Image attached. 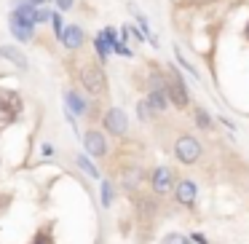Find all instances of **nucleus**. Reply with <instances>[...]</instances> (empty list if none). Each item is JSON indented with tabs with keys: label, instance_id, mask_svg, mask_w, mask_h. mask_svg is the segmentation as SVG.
I'll list each match as a JSON object with an SVG mask.
<instances>
[{
	"label": "nucleus",
	"instance_id": "f257e3e1",
	"mask_svg": "<svg viewBox=\"0 0 249 244\" xmlns=\"http://www.w3.org/2000/svg\"><path fill=\"white\" fill-rule=\"evenodd\" d=\"M81 83L89 94H94V97H102V94L107 92V78H105V70L97 62L81 65Z\"/></svg>",
	"mask_w": 249,
	"mask_h": 244
},
{
	"label": "nucleus",
	"instance_id": "f03ea898",
	"mask_svg": "<svg viewBox=\"0 0 249 244\" xmlns=\"http://www.w3.org/2000/svg\"><path fill=\"white\" fill-rule=\"evenodd\" d=\"M172 70H169V83H166V94H169V102L174 105L177 110H185L190 105V92L188 86H185L182 75H179V70L174 65H169Z\"/></svg>",
	"mask_w": 249,
	"mask_h": 244
},
{
	"label": "nucleus",
	"instance_id": "7ed1b4c3",
	"mask_svg": "<svg viewBox=\"0 0 249 244\" xmlns=\"http://www.w3.org/2000/svg\"><path fill=\"white\" fill-rule=\"evenodd\" d=\"M201 153H204V145H201L193 134H182L174 142V158H177L179 164H188L190 167V164H196L201 158Z\"/></svg>",
	"mask_w": 249,
	"mask_h": 244
},
{
	"label": "nucleus",
	"instance_id": "20e7f679",
	"mask_svg": "<svg viewBox=\"0 0 249 244\" xmlns=\"http://www.w3.org/2000/svg\"><path fill=\"white\" fill-rule=\"evenodd\" d=\"M19 110H22V99L11 92L0 94V126H8L11 121H17Z\"/></svg>",
	"mask_w": 249,
	"mask_h": 244
},
{
	"label": "nucleus",
	"instance_id": "39448f33",
	"mask_svg": "<svg viewBox=\"0 0 249 244\" xmlns=\"http://www.w3.org/2000/svg\"><path fill=\"white\" fill-rule=\"evenodd\" d=\"M105 129L110 131V134H115V137H124L126 131H129V115H126V110H121V108H110L107 113H105Z\"/></svg>",
	"mask_w": 249,
	"mask_h": 244
},
{
	"label": "nucleus",
	"instance_id": "423d86ee",
	"mask_svg": "<svg viewBox=\"0 0 249 244\" xmlns=\"http://www.w3.org/2000/svg\"><path fill=\"white\" fill-rule=\"evenodd\" d=\"M150 183H153V190L156 193H169L174 188V174L169 167H156L150 172Z\"/></svg>",
	"mask_w": 249,
	"mask_h": 244
},
{
	"label": "nucleus",
	"instance_id": "0eeeda50",
	"mask_svg": "<svg viewBox=\"0 0 249 244\" xmlns=\"http://www.w3.org/2000/svg\"><path fill=\"white\" fill-rule=\"evenodd\" d=\"M196 196H198V185H196L193 180H179V183L174 185V199L182 206H193Z\"/></svg>",
	"mask_w": 249,
	"mask_h": 244
},
{
	"label": "nucleus",
	"instance_id": "6e6552de",
	"mask_svg": "<svg viewBox=\"0 0 249 244\" xmlns=\"http://www.w3.org/2000/svg\"><path fill=\"white\" fill-rule=\"evenodd\" d=\"M83 145H86V153H91L94 158L107 156V140H105L102 131H97V129L86 131V137H83Z\"/></svg>",
	"mask_w": 249,
	"mask_h": 244
},
{
	"label": "nucleus",
	"instance_id": "1a4fd4ad",
	"mask_svg": "<svg viewBox=\"0 0 249 244\" xmlns=\"http://www.w3.org/2000/svg\"><path fill=\"white\" fill-rule=\"evenodd\" d=\"M147 105H150L153 108V113H166V108L172 102H169V94H166V89H150V92H147Z\"/></svg>",
	"mask_w": 249,
	"mask_h": 244
},
{
	"label": "nucleus",
	"instance_id": "9d476101",
	"mask_svg": "<svg viewBox=\"0 0 249 244\" xmlns=\"http://www.w3.org/2000/svg\"><path fill=\"white\" fill-rule=\"evenodd\" d=\"M62 43H65L67 49H81V43H83V30L78 27V24H67V27H65V35H62Z\"/></svg>",
	"mask_w": 249,
	"mask_h": 244
},
{
	"label": "nucleus",
	"instance_id": "9b49d317",
	"mask_svg": "<svg viewBox=\"0 0 249 244\" xmlns=\"http://www.w3.org/2000/svg\"><path fill=\"white\" fill-rule=\"evenodd\" d=\"M65 102H67V108H70L72 115H86V99H83L78 92H67Z\"/></svg>",
	"mask_w": 249,
	"mask_h": 244
},
{
	"label": "nucleus",
	"instance_id": "f8f14e48",
	"mask_svg": "<svg viewBox=\"0 0 249 244\" xmlns=\"http://www.w3.org/2000/svg\"><path fill=\"white\" fill-rule=\"evenodd\" d=\"M0 56H6V59H11L14 65H19L22 70H27V56H24L22 51L11 49V46H0Z\"/></svg>",
	"mask_w": 249,
	"mask_h": 244
},
{
	"label": "nucleus",
	"instance_id": "ddd939ff",
	"mask_svg": "<svg viewBox=\"0 0 249 244\" xmlns=\"http://www.w3.org/2000/svg\"><path fill=\"white\" fill-rule=\"evenodd\" d=\"M193 121H196V126H198L201 131H212V126H214L212 115L206 113L204 108H196V110H193Z\"/></svg>",
	"mask_w": 249,
	"mask_h": 244
},
{
	"label": "nucleus",
	"instance_id": "4468645a",
	"mask_svg": "<svg viewBox=\"0 0 249 244\" xmlns=\"http://www.w3.org/2000/svg\"><path fill=\"white\" fill-rule=\"evenodd\" d=\"M94 49H97V54H99V59H102V62L107 59L110 54H113V49H110V43L105 40V35H102V33H99L97 38H94Z\"/></svg>",
	"mask_w": 249,
	"mask_h": 244
},
{
	"label": "nucleus",
	"instance_id": "2eb2a0df",
	"mask_svg": "<svg viewBox=\"0 0 249 244\" xmlns=\"http://www.w3.org/2000/svg\"><path fill=\"white\" fill-rule=\"evenodd\" d=\"M78 167H81L89 177H99V169L91 164V158H89V156H78Z\"/></svg>",
	"mask_w": 249,
	"mask_h": 244
},
{
	"label": "nucleus",
	"instance_id": "dca6fc26",
	"mask_svg": "<svg viewBox=\"0 0 249 244\" xmlns=\"http://www.w3.org/2000/svg\"><path fill=\"white\" fill-rule=\"evenodd\" d=\"M137 115H140V121H150L153 115H156V113H153V108L147 105V99H142V102L137 105Z\"/></svg>",
	"mask_w": 249,
	"mask_h": 244
},
{
	"label": "nucleus",
	"instance_id": "f3484780",
	"mask_svg": "<svg viewBox=\"0 0 249 244\" xmlns=\"http://www.w3.org/2000/svg\"><path fill=\"white\" fill-rule=\"evenodd\" d=\"M110 204H113V183L105 180L102 183V206H110Z\"/></svg>",
	"mask_w": 249,
	"mask_h": 244
},
{
	"label": "nucleus",
	"instance_id": "a211bd4d",
	"mask_svg": "<svg viewBox=\"0 0 249 244\" xmlns=\"http://www.w3.org/2000/svg\"><path fill=\"white\" fill-rule=\"evenodd\" d=\"M51 22H54L56 38H62V35H65V22H62V17H59V14H51Z\"/></svg>",
	"mask_w": 249,
	"mask_h": 244
},
{
	"label": "nucleus",
	"instance_id": "6ab92c4d",
	"mask_svg": "<svg viewBox=\"0 0 249 244\" xmlns=\"http://www.w3.org/2000/svg\"><path fill=\"white\" fill-rule=\"evenodd\" d=\"M113 51H115V54H121V56H131V49L126 46V40H118V43L113 46Z\"/></svg>",
	"mask_w": 249,
	"mask_h": 244
},
{
	"label": "nucleus",
	"instance_id": "aec40b11",
	"mask_svg": "<svg viewBox=\"0 0 249 244\" xmlns=\"http://www.w3.org/2000/svg\"><path fill=\"white\" fill-rule=\"evenodd\" d=\"M166 244H190L185 236H179V233H172V236H166Z\"/></svg>",
	"mask_w": 249,
	"mask_h": 244
},
{
	"label": "nucleus",
	"instance_id": "412c9836",
	"mask_svg": "<svg viewBox=\"0 0 249 244\" xmlns=\"http://www.w3.org/2000/svg\"><path fill=\"white\" fill-rule=\"evenodd\" d=\"M33 244H54V239L49 236V233H38V236H35V242Z\"/></svg>",
	"mask_w": 249,
	"mask_h": 244
},
{
	"label": "nucleus",
	"instance_id": "4be33fe9",
	"mask_svg": "<svg viewBox=\"0 0 249 244\" xmlns=\"http://www.w3.org/2000/svg\"><path fill=\"white\" fill-rule=\"evenodd\" d=\"M190 242H193V244H209L204 233H193V236H190Z\"/></svg>",
	"mask_w": 249,
	"mask_h": 244
},
{
	"label": "nucleus",
	"instance_id": "5701e85b",
	"mask_svg": "<svg viewBox=\"0 0 249 244\" xmlns=\"http://www.w3.org/2000/svg\"><path fill=\"white\" fill-rule=\"evenodd\" d=\"M56 6H59V11H67V8H72V0H56Z\"/></svg>",
	"mask_w": 249,
	"mask_h": 244
},
{
	"label": "nucleus",
	"instance_id": "b1692460",
	"mask_svg": "<svg viewBox=\"0 0 249 244\" xmlns=\"http://www.w3.org/2000/svg\"><path fill=\"white\" fill-rule=\"evenodd\" d=\"M244 38H247V43H249V22L244 24Z\"/></svg>",
	"mask_w": 249,
	"mask_h": 244
}]
</instances>
